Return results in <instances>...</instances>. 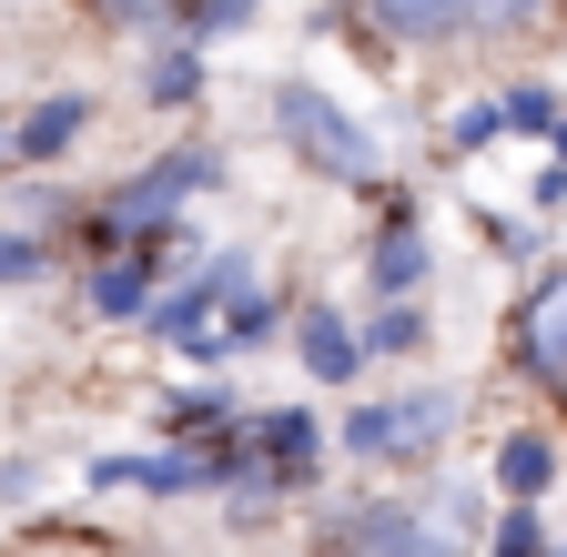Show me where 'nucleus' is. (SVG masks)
<instances>
[{
	"label": "nucleus",
	"instance_id": "nucleus-1",
	"mask_svg": "<svg viewBox=\"0 0 567 557\" xmlns=\"http://www.w3.org/2000/svg\"><path fill=\"white\" fill-rule=\"evenodd\" d=\"M213 183H224V153H213V143H173L163 163H142L132 183H112V193L92 203V214H82V244H92V254L153 244V234H173L183 203H193V193H213Z\"/></svg>",
	"mask_w": 567,
	"mask_h": 557
},
{
	"label": "nucleus",
	"instance_id": "nucleus-2",
	"mask_svg": "<svg viewBox=\"0 0 567 557\" xmlns=\"http://www.w3.org/2000/svg\"><path fill=\"white\" fill-rule=\"evenodd\" d=\"M557 0H344V31L375 51H446V41H496L537 31Z\"/></svg>",
	"mask_w": 567,
	"mask_h": 557
},
{
	"label": "nucleus",
	"instance_id": "nucleus-3",
	"mask_svg": "<svg viewBox=\"0 0 567 557\" xmlns=\"http://www.w3.org/2000/svg\"><path fill=\"white\" fill-rule=\"evenodd\" d=\"M274 132L284 143H295V163L305 173H324V183H354V193H385V143L365 122H354L324 82H274Z\"/></svg>",
	"mask_w": 567,
	"mask_h": 557
},
{
	"label": "nucleus",
	"instance_id": "nucleus-4",
	"mask_svg": "<svg viewBox=\"0 0 567 557\" xmlns=\"http://www.w3.org/2000/svg\"><path fill=\"white\" fill-rule=\"evenodd\" d=\"M456 415H466V395H456V385L365 395V405H344L334 446H344L354 466H436V446H446V426H456Z\"/></svg>",
	"mask_w": 567,
	"mask_h": 557
},
{
	"label": "nucleus",
	"instance_id": "nucleus-5",
	"mask_svg": "<svg viewBox=\"0 0 567 557\" xmlns=\"http://www.w3.org/2000/svg\"><path fill=\"white\" fill-rule=\"evenodd\" d=\"M324 557H466V537L415 497H365V507L324 517Z\"/></svg>",
	"mask_w": 567,
	"mask_h": 557
},
{
	"label": "nucleus",
	"instance_id": "nucleus-6",
	"mask_svg": "<svg viewBox=\"0 0 567 557\" xmlns=\"http://www.w3.org/2000/svg\"><path fill=\"white\" fill-rule=\"evenodd\" d=\"M244 285H264V274H254V254H203V264H183L173 285H163V305L142 314V334H153V344H173V355H193V344L224 324V305H234Z\"/></svg>",
	"mask_w": 567,
	"mask_h": 557
},
{
	"label": "nucleus",
	"instance_id": "nucleus-7",
	"mask_svg": "<svg viewBox=\"0 0 567 557\" xmlns=\"http://www.w3.org/2000/svg\"><path fill=\"white\" fill-rule=\"evenodd\" d=\"M507 365L547 395H567V264H547L537 285L507 305Z\"/></svg>",
	"mask_w": 567,
	"mask_h": 557
},
{
	"label": "nucleus",
	"instance_id": "nucleus-8",
	"mask_svg": "<svg viewBox=\"0 0 567 557\" xmlns=\"http://www.w3.org/2000/svg\"><path fill=\"white\" fill-rule=\"evenodd\" d=\"M425 274H436V254H425L415 193H385V203H375V244H365V295H375V305H415Z\"/></svg>",
	"mask_w": 567,
	"mask_h": 557
},
{
	"label": "nucleus",
	"instance_id": "nucleus-9",
	"mask_svg": "<svg viewBox=\"0 0 567 557\" xmlns=\"http://www.w3.org/2000/svg\"><path fill=\"white\" fill-rule=\"evenodd\" d=\"M244 446L264 456V476L284 486V497H295V486H315L324 456H334V436H324L315 405H264V415H244Z\"/></svg>",
	"mask_w": 567,
	"mask_h": 557
},
{
	"label": "nucleus",
	"instance_id": "nucleus-10",
	"mask_svg": "<svg viewBox=\"0 0 567 557\" xmlns=\"http://www.w3.org/2000/svg\"><path fill=\"white\" fill-rule=\"evenodd\" d=\"M173 234H153V244H122V254H92V314H112V324H142V314H153L163 305V274H173Z\"/></svg>",
	"mask_w": 567,
	"mask_h": 557
},
{
	"label": "nucleus",
	"instance_id": "nucleus-11",
	"mask_svg": "<svg viewBox=\"0 0 567 557\" xmlns=\"http://www.w3.org/2000/svg\"><path fill=\"white\" fill-rule=\"evenodd\" d=\"M92 486H132V497H224V456L203 446H153V456H92Z\"/></svg>",
	"mask_w": 567,
	"mask_h": 557
},
{
	"label": "nucleus",
	"instance_id": "nucleus-12",
	"mask_svg": "<svg viewBox=\"0 0 567 557\" xmlns=\"http://www.w3.org/2000/svg\"><path fill=\"white\" fill-rule=\"evenodd\" d=\"M557 476H567V446H557L547 426H507V436L486 446V486H496L507 507H547Z\"/></svg>",
	"mask_w": 567,
	"mask_h": 557
},
{
	"label": "nucleus",
	"instance_id": "nucleus-13",
	"mask_svg": "<svg viewBox=\"0 0 567 557\" xmlns=\"http://www.w3.org/2000/svg\"><path fill=\"white\" fill-rule=\"evenodd\" d=\"M295 365L315 385H354L365 375V324L334 314V305H295Z\"/></svg>",
	"mask_w": 567,
	"mask_h": 557
},
{
	"label": "nucleus",
	"instance_id": "nucleus-14",
	"mask_svg": "<svg viewBox=\"0 0 567 557\" xmlns=\"http://www.w3.org/2000/svg\"><path fill=\"white\" fill-rule=\"evenodd\" d=\"M82 132H92V92H51V102H31L21 122H11V163H61L71 143H82Z\"/></svg>",
	"mask_w": 567,
	"mask_h": 557
},
{
	"label": "nucleus",
	"instance_id": "nucleus-15",
	"mask_svg": "<svg viewBox=\"0 0 567 557\" xmlns=\"http://www.w3.org/2000/svg\"><path fill=\"white\" fill-rule=\"evenodd\" d=\"M153 426H163L173 446H213V436H234V426H244V405H234V385H183V395H163Z\"/></svg>",
	"mask_w": 567,
	"mask_h": 557
},
{
	"label": "nucleus",
	"instance_id": "nucleus-16",
	"mask_svg": "<svg viewBox=\"0 0 567 557\" xmlns=\"http://www.w3.org/2000/svg\"><path fill=\"white\" fill-rule=\"evenodd\" d=\"M142 92H153V112H193V102H203V51L163 31V51H153V72H142Z\"/></svg>",
	"mask_w": 567,
	"mask_h": 557
},
{
	"label": "nucleus",
	"instance_id": "nucleus-17",
	"mask_svg": "<svg viewBox=\"0 0 567 557\" xmlns=\"http://www.w3.org/2000/svg\"><path fill=\"white\" fill-rule=\"evenodd\" d=\"M436 344V314L425 305H375L365 314V355H425Z\"/></svg>",
	"mask_w": 567,
	"mask_h": 557
},
{
	"label": "nucleus",
	"instance_id": "nucleus-18",
	"mask_svg": "<svg viewBox=\"0 0 567 557\" xmlns=\"http://www.w3.org/2000/svg\"><path fill=\"white\" fill-rule=\"evenodd\" d=\"M264 11V0H173V41H193V51H213L224 31H244Z\"/></svg>",
	"mask_w": 567,
	"mask_h": 557
},
{
	"label": "nucleus",
	"instance_id": "nucleus-19",
	"mask_svg": "<svg viewBox=\"0 0 567 557\" xmlns=\"http://www.w3.org/2000/svg\"><path fill=\"white\" fill-rule=\"evenodd\" d=\"M507 132H517V112H507V102L486 92V102H466V112L446 122V153H476V143H507Z\"/></svg>",
	"mask_w": 567,
	"mask_h": 557
},
{
	"label": "nucleus",
	"instance_id": "nucleus-20",
	"mask_svg": "<svg viewBox=\"0 0 567 557\" xmlns=\"http://www.w3.org/2000/svg\"><path fill=\"white\" fill-rule=\"evenodd\" d=\"M31 274H51V244L31 224H0V285H31Z\"/></svg>",
	"mask_w": 567,
	"mask_h": 557
},
{
	"label": "nucleus",
	"instance_id": "nucleus-21",
	"mask_svg": "<svg viewBox=\"0 0 567 557\" xmlns=\"http://www.w3.org/2000/svg\"><path fill=\"white\" fill-rule=\"evenodd\" d=\"M0 163H11V112H0Z\"/></svg>",
	"mask_w": 567,
	"mask_h": 557
},
{
	"label": "nucleus",
	"instance_id": "nucleus-22",
	"mask_svg": "<svg viewBox=\"0 0 567 557\" xmlns=\"http://www.w3.org/2000/svg\"><path fill=\"white\" fill-rule=\"evenodd\" d=\"M547 153H557V163H567V122H557V143H547Z\"/></svg>",
	"mask_w": 567,
	"mask_h": 557
},
{
	"label": "nucleus",
	"instance_id": "nucleus-23",
	"mask_svg": "<svg viewBox=\"0 0 567 557\" xmlns=\"http://www.w3.org/2000/svg\"><path fill=\"white\" fill-rule=\"evenodd\" d=\"M315 557H324V547H315Z\"/></svg>",
	"mask_w": 567,
	"mask_h": 557
},
{
	"label": "nucleus",
	"instance_id": "nucleus-24",
	"mask_svg": "<svg viewBox=\"0 0 567 557\" xmlns=\"http://www.w3.org/2000/svg\"><path fill=\"white\" fill-rule=\"evenodd\" d=\"M557 557H567V547H557Z\"/></svg>",
	"mask_w": 567,
	"mask_h": 557
}]
</instances>
